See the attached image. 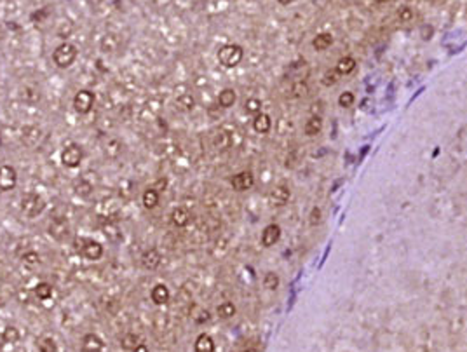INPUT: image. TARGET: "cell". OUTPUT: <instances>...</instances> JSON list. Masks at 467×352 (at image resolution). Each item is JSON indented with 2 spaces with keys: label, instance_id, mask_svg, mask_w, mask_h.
Masks as SVG:
<instances>
[{
  "label": "cell",
  "instance_id": "obj_11",
  "mask_svg": "<svg viewBox=\"0 0 467 352\" xmlns=\"http://www.w3.org/2000/svg\"><path fill=\"white\" fill-rule=\"evenodd\" d=\"M161 253L157 251L155 248H150L147 249L145 253L142 255V265L145 268H149V270H155V268L161 265Z\"/></svg>",
  "mask_w": 467,
  "mask_h": 352
},
{
  "label": "cell",
  "instance_id": "obj_3",
  "mask_svg": "<svg viewBox=\"0 0 467 352\" xmlns=\"http://www.w3.org/2000/svg\"><path fill=\"white\" fill-rule=\"evenodd\" d=\"M44 209H45V202L39 194H35V192H28V194L23 195L21 211H23L25 217L35 218V217H39Z\"/></svg>",
  "mask_w": 467,
  "mask_h": 352
},
{
  "label": "cell",
  "instance_id": "obj_36",
  "mask_svg": "<svg viewBox=\"0 0 467 352\" xmlns=\"http://www.w3.org/2000/svg\"><path fill=\"white\" fill-rule=\"evenodd\" d=\"M322 82H324L326 86L335 84V82H337V74H335V72H328V74L324 75V81H322Z\"/></svg>",
  "mask_w": 467,
  "mask_h": 352
},
{
  "label": "cell",
  "instance_id": "obj_33",
  "mask_svg": "<svg viewBox=\"0 0 467 352\" xmlns=\"http://www.w3.org/2000/svg\"><path fill=\"white\" fill-rule=\"evenodd\" d=\"M354 100H356L354 94L349 93V91H347V93H342V94H340L339 103H340V107H351V105L354 103Z\"/></svg>",
  "mask_w": 467,
  "mask_h": 352
},
{
  "label": "cell",
  "instance_id": "obj_22",
  "mask_svg": "<svg viewBox=\"0 0 467 352\" xmlns=\"http://www.w3.org/2000/svg\"><path fill=\"white\" fill-rule=\"evenodd\" d=\"M331 44H333V37L329 35V33H321V35H317L312 42L316 51H326Z\"/></svg>",
  "mask_w": 467,
  "mask_h": 352
},
{
  "label": "cell",
  "instance_id": "obj_4",
  "mask_svg": "<svg viewBox=\"0 0 467 352\" xmlns=\"http://www.w3.org/2000/svg\"><path fill=\"white\" fill-rule=\"evenodd\" d=\"M77 249L84 258L91 260V262H96L103 256V246L100 242L93 241V239H77L75 241Z\"/></svg>",
  "mask_w": 467,
  "mask_h": 352
},
{
  "label": "cell",
  "instance_id": "obj_21",
  "mask_svg": "<svg viewBox=\"0 0 467 352\" xmlns=\"http://www.w3.org/2000/svg\"><path fill=\"white\" fill-rule=\"evenodd\" d=\"M159 204V192L154 190V188H147L145 194H143V206L147 209H154L155 206Z\"/></svg>",
  "mask_w": 467,
  "mask_h": 352
},
{
  "label": "cell",
  "instance_id": "obj_17",
  "mask_svg": "<svg viewBox=\"0 0 467 352\" xmlns=\"http://www.w3.org/2000/svg\"><path fill=\"white\" fill-rule=\"evenodd\" d=\"M171 220H173L176 227H185L190 222V213L187 209H183V207H176L173 211V215H171Z\"/></svg>",
  "mask_w": 467,
  "mask_h": 352
},
{
  "label": "cell",
  "instance_id": "obj_15",
  "mask_svg": "<svg viewBox=\"0 0 467 352\" xmlns=\"http://www.w3.org/2000/svg\"><path fill=\"white\" fill-rule=\"evenodd\" d=\"M101 51L103 52H115L120 45V37L117 33H106V35L101 39Z\"/></svg>",
  "mask_w": 467,
  "mask_h": 352
},
{
  "label": "cell",
  "instance_id": "obj_32",
  "mask_svg": "<svg viewBox=\"0 0 467 352\" xmlns=\"http://www.w3.org/2000/svg\"><path fill=\"white\" fill-rule=\"evenodd\" d=\"M23 262H25L26 265H39V263H40L39 253H35V251L25 253V255H23Z\"/></svg>",
  "mask_w": 467,
  "mask_h": 352
},
{
  "label": "cell",
  "instance_id": "obj_20",
  "mask_svg": "<svg viewBox=\"0 0 467 352\" xmlns=\"http://www.w3.org/2000/svg\"><path fill=\"white\" fill-rule=\"evenodd\" d=\"M235 91L234 89H223L218 96V103L222 108H230L235 103Z\"/></svg>",
  "mask_w": 467,
  "mask_h": 352
},
{
  "label": "cell",
  "instance_id": "obj_10",
  "mask_svg": "<svg viewBox=\"0 0 467 352\" xmlns=\"http://www.w3.org/2000/svg\"><path fill=\"white\" fill-rule=\"evenodd\" d=\"M279 236H281V229L279 225H267L263 229V232H261V244L265 246V248H271V246H274L277 241H279Z\"/></svg>",
  "mask_w": 467,
  "mask_h": 352
},
{
  "label": "cell",
  "instance_id": "obj_5",
  "mask_svg": "<svg viewBox=\"0 0 467 352\" xmlns=\"http://www.w3.org/2000/svg\"><path fill=\"white\" fill-rule=\"evenodd\" d=\"M82 159H84V150H82L81 145H77V143H70V145H66L63 149L61 152V162L63 166H66V168H79L82 162Z\"/></svg>",
  "mask_w": 467,
  "mask_h": 352
},
{
  "label": "cell",
  "instance_id": "obj_8",
  "mask_svg": "<svg viewBox=\"0 0 467 352\" xmlns=\"http://www.w3.org/2000/svg\"><path fill=\"white\" fill-rule=\"evenodd\" d=\"M253 183H255V178H253V175L249 171L237 173V175L232 178V187H234V190H237V192L248 190V188L253 187Z\"/></svg>",
  "mask_w": 467,
  "mask_h": 352
},
{
  "label": "cell",
  "instance_id": "obj_2",
  "mask_svg": "<svg viewBox=\"0 0 467 352\" xmlns=\"http://www.w3.org/2000/svg\"><path fill=\"white\" fill-rule=\"evenodd\" d=\"M242 56H244V52H242L241 45L225 44L223 47H220V51H218V61H220V65L225 68H234L241 63Z\"/></svg>",
  "mask_w": 467,
  "mask_h": 352
},
{
  "label": "cell",
  "instance_id": "obj_1",
  "mask_svg": "<svg viewBox=\"0 0 467 352\" xmlns=\"http://www.w3.org/2000/svg\"><path fill=\"white\" fill-rule=\"evenodd\" d=\"M77 54H79V51L74 44L63 42L54 49V52H52V61H54V65L58 68H68L74 65V61L77 59Z\"/></svg>",
  "mask_w": 467,
  "mask_h": 352
},
{
  "label": "cell",
  "instance_id": "obj_13",
  "mask_svg": "<svg viewBox=\"0 0 467 352\" xmlns=\"http://www.w3.org/2000/svg\"><path fill=\"white\" fill-rule=\"evenodd\" d=\"M150 297H152V302L154 304H157V305H164V304H168L169 302V288L166 286V285H157V286H154V290H152V293H150Z\"/></svg>",
  "mask_w": 467,
  "mask_h": 352
},
{
  "label": "cell",
  "instance_id": "obj_25",
  "mask_svg": "<svg viewBox=\"0 0 467 352\" xmlns=\"http://www.w3.org/2000/svg\"><path fill=\"white\" fill-rule=\"evenodd\" d=\"M2 340L6 343H16L20 340V330L16 326H7L2 331Z\"/></svg>",
  "mask_w": 467,
  "mask_h": 352
},
{
  "label": "cell",
  "instance_id": "obj_38",
  "mask_svg": "<svg viewBox=\"0 0 467 352\" xmlns=\"http://www.w3.org/2000/svg\"><path fill=\"white\" fill-rule=\"evenodd\" d=\"M319 217H321V211L317 209V207H314L312 209V215H310V223H316V222H319Z\"/></svg>",
  "mask_w": 467,
  "mask_h": 352
},
{
  "label": "cell",
  "instance_id": "obj_6",
  "mask_svg": "<svg viewBox=\"0 0 467 352\" xmlns=\"http://www.w3.org/2000/svg\"><path fill=\"white\" fill-rule=\"evenodd\" d=\"M16 185H18V171L14 169V166L9 164L0 166V190L2 192L14 190Z\"/></svg>",
  "mask_w": 467,
  "mask_h": 352
},
{
  "label": "cell",
  "instance_id": "obj_40",
  "mask_svg": "<svg viewBox=\"0 0 467 352\" xmlns=\"http://www.w3.org/2000/svg\"><path fill=\"white\" fill-rule=\"evenodd\" d=\"M279 4H283V6H288V4H291L293 0H277Z\"/></svg>",
  "mask_w": 467,
  "mask_h": 352
},
{
  "label": "cell",
  "instance_id": "obj_23",
  "mask_svg": "<svg viewBox=\"0 0 467 352\" xmlns=\"http://www.w3.org/2000/svg\"><path fill=\"white\" fill-rule=\"evenodd\" d=\"M35 295L39 300H49L52 297V286L49 283H39L35 286Z\"/></svg>",
  "mask_w": 467,
  "mask_h": 352
},
{
  "label": "cell",
  "instance_id": "obj_24",
  "mask_svg": "<svg viewBox=\"0 0 467 352\" xmlns=\"http://www.w3.org/2000/svg\"><path fill=\"white\" fill-rule=\"evenodd\" d=\"M321 127H322V120L319 119V117H312V119H309L307 120V124H305V134H309V136H314V134H317L319 131H321Z\"/></svg>",
  "mask_w": 467,
  "mask_h": 352
},
{
  "label": "cell",
  "instance_id": "obj_27",
  "mask_svg": "<svg viewBox=\"0 0 467 352\" xmlns=\"http://www.w3.org/2000/svg\"><path fill=\"white\" fill-rule=\"evenodd\" d=\"M244 108H246V112L251 113V115H258V113H261V101L256 100V98H249L244 103Z\"/></svg>",
  "mask_w": 467,
  "mask_h": 352
},
{
  "label": "cell",
  "instance_id": "obj_18",
  "mask_svg": "<svg viewBox=\"0 0 467 352\" xmlns=\"http://www.w3.org/2000/svg\"><path fill=\"white\" fill-rule=\"evenodd\" d=\"M176 107L180 108L181 112H190L193 110V107H195V100H193L192 94L183 93L176 98Z\"/></svg>",
  "mask_w": 467,
  "mask_h": 352
},
{
  "label": "cell",
  "instance_id": "obj_9",
  "mask_svg": "<svg viewBox=\"0 0 467 352\" xmlns=\"http://www.w3.org/2000/svg\"><path fill=\"white\" fill-rule=\"evenodd\" d=\"M105 347L103 340L96 335V333H87L82 338V350L84 352H101Z\"/></svg>",
  "mask_w": 467,
  "mask_h": 352
},
{
  "label": "cell",
  "instance_id": "obj_16",
  "mask_svg": "<svg viewBox=\"0 0 467 352\" xmlns=\"http://www.w3.org/2000/svg\"><path fill=\"white\" fill-rule=\"evenodd\" d=\"M272 126V120L267 113H258L255 115V120H253V127H255L256 132H267Z\"/></svg>",
  "mask_w": 467,
  "mask_h": 352
},
{
  "label": "cell",
  "instance_id": "obj_41",
  "mask_svg": "<svg viewBox=\"0 0 467 352\" xmlns=\"http://www.w3.org/2000/svg\"><path fill=\"white\" fill-rule=\"evenodd\" d=\"M2 37H4V28L0 26V40H2Z\"/></svg>",
  "mask_w": 467,
  "mask_h": 352
},
{
  "label": "cell",
  "instance_id": "obj_42",
  "mask_svg": "<svg viewBox=\"0 0 467 352\" xmlns=\"http://www.w3.org/2000/svg\"><path fill=\"white\" fill-rule=\"evenodd\" d=\"M375 2H378V4H385V2H389V0H375Z\"/></svg>",
  "mask_w": 467,
  "mask_h": 352
},
{
  "label": "cell",
  "instance_id": "obj_12",
  "mask_svg": "<svg viewBox=\"0 0 467 352\" xmlns=\"http://www.w3.org/2000/svg\"><path fill=\"white\" fill-rule=\"evenodd\" d=\"M269 199H271V202L274 204V206H283V204H286L288 199H290V188L284 187V185H277L274 190L271 192Z\"/></svg>",
  "mask_w": 467,
  "mask_h": 352
},
{
  "label": "cell",
  "instance_id": "obj_7",
  "mask_svg": "<svg viewBox=\"0 0 467 352\" xmlns=\"http://www.w3.org/2000/svg\"><path fill=\"white\" fill-rule=\"evenodd\" d=\"M93 105H94V93H91V91H87V89H82L75 94L74 107L79 113H89L93 110Z\"/></svg>",
  "mask_w": 467,
  "mask_h": 352
},
{
  "label": "cell",
  "instance_id": "obj_35",
  "mask_svg": "<svg viewBox=\"0 0 467 352\" xmlns=\"http://www.w3.org/2000/svg\"><path fill=\"white\" fill-rule=\"evenodd\" d=\"M166 187H168V180H166V178H161V180H157L154 185H152V188H154V190H157L159 194H161L162 190H166Z\"/></svg>",
  "mask_w": 467,
  "mask_h": 352
},
{
  "label": "cell",
  "instance_id": "obj_31",
  "mask_svg": "<svg viewBox=\"0 0 467 352\" xmlns=\"http://www.w3.org/2000/svg\"><path fill=\"white\" fill-rule=\"evenodd\" d=\"M138 345V336L136 335H132V333H129V335H126L122 338V347L124 349H135V347Z\"/></svg>",
  "mask_w": 467,
  "mask_h": 352
},
{
  "label": "cell",
  "instance_id": "obj_26",
  "mask_svg": "<svg viewBox=\"0 0 467 352\" xmlns=\"http://www.w3.org/2000/svg\"><path fill=\"white\" fill-rule=\"evenodd\" d=\"M216 312H218V316L223 317V319H229V317H232L235 314V305L232 302H223V304L218 305Z\"/></svg>",
  "mask_w": 467,
  "mask_h": 352
},
{
  "label": "cell",
  "instance_id": "obj_43",
  "mask_svg": "<svg viewBox=\"0 0 467 352\" xmlns=\"http://www.w3.org/2000/svg\"><path fill=\"white\" fill-rule=\"evenodd\" d=\"M244 352H249V350H244Z\"/></svg>",
  "mask_w": 467,
  "mask_h": 352
},
{
  "label": "cell",
  "instance_id": "obj_37",
  "mask_svg": "<svg viewBox=\"0 0 467 352\" xmlns=\"http://www.w3.org/2000/svg\"><path fill=\"white\" fill-rule=\"evenodd\" d=\"M399 18L401 20H410L412 18V11L408 9V7H401V11H399Z\"/></svg>",
  "mask_w": 467,
  "mask_h": 352
},
{
  "label": "cell",
  "instance_id": "obj_19",
  "mask_svg": "<svg viewBox=\"0 0 467 352\" xmlns=\"http://www.w3.org/2000/svg\"><path fill=\"white\" fill-rule=\"evenodd\" d=\"M354 68H356V59L351 58V56H345V58H342L340 61L337 63V74L347 75V74H351Z\"/></svg>",
  "mask_w": 467,
  "mask_h": 352
},
{
  "label": "cell",
  "instance_id": "obj_39",
  "mask_svg": "<svg viewBox=\"0 0 467 352\" xmlns=\"http://www.w3.org/2000/svg\"><path fill=\"white\" fill-rule=\"evenodd\" d=\"M132 352H149V347H147L145 343H138V345L132 349Z\"/></svg>",
  "mask_w": 467,
  "mask_h": 352
},
{
  "label": "cell",
  "instance_id": "obj_29",
  "mask_svg": "<svg viewBox=\"0 0 467 352\" xmlns=\"http://www.w3.org/2000/svg\"><path fill=\"white\" fill-rule=\"evenodd\" d=\"M263 286L267 288V290H276V288L279 286V277H277V274H274V272H267L263 277Z\"/></svg>",
  "mask_w": 467,
  "mask_h": 352
},
{
  "label": "cell",
  "instance_id": "obj_14",
  "mask_svg": "<svg viewBox=\"0 0 467 352\" xmlns=\"http://www.w3.org/2000/svg\"><path fill=\"white\" fill-rule=\"evenodd\" d=\"M193 352H215V342L210 335L201 333L193 343Z\"/></svg>",
  "mask_w": 467,
  "mask_h": 352
},
{
  "label": "cell",
  "instance_id": "obj_30",
  "mask_svg": "<svg viewBox=\"0 0 467 352\" xmlns=\"http://www.w3.org/2000/svg\"><path fill=\"white\" fill-rule=\"evenodd\" d=\"M192 319L195 321L197 324H201V323H204V321L210 319V314H208V310H204V309H201V307H193Z\"/></svg>",
  "mask_w": 467,
  "mask_h": 352
},
{
  "label": "cell",
  "instance_id": "obj_28",
  "mask_svg": "<svg viewBox=\"0 0 467 352\" xmlns=\"http://www.w3.org/2000/svg\"><path fill=\"white\" fill-rule=\"evenodd\" d=\"M56 349H58V347H56V342L51 336H45V338L40 340V343H39L40 352H56Z\"/></svg>",
  "mask_w": 467,
  "mask_h": 352
},
{
  "label": "cell",
  "instance_id": "obj_34",
  "mask_svg": "<svg viewBox=\"0 0 467 352\" xmlns=\"http://www.w3.org/2000/svg\"><path fill=\"white\" fill-rule=\"evenodd\" d=\"M220 136H216V139H215V143H216V147H220V149H227L229 147V136H227V132H218Z\"/></svg>",
  "mask_w": 467,
  "mask_h": 352
}]
</instances>
